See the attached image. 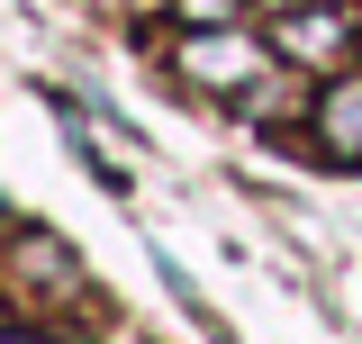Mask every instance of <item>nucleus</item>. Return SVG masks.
I'll return each mask as SVG.
<instances>
[{"label":"nucleus","mask_w":362,"mask_h":344,"mask_svg":"<svg viewBox=\"0 0 362 344\" xmlns=\"http://www.w3.org/2000/svg\"><path fill=\"white\" fill-rule=\"evenodd\" d=\"M344 45H354L344 9H281L272 18V55H290V64H335Z\"/></svg>","instance_id":"3"},{"label":"nucleus","mask_w":362,"mask_h":344,"mask_svg":"<svg viewBox=\"0 0 362 344\" xmlns=\"http://www.w3.org/2000/svg\"><path fill=\"white\" fill-rule=\"evenodd\" d=\"M173 73L199 82V91H254L272 73V55L245 37V28H190V37L173 45Z\"/></svg>","instance_id":"2"},{"label":"nucleus","mask_w":362,"mask_h":344,"mask_svg":"<svg viewBox=\"0 0 362 344\" xmlns=\"http://www.w3.org/2000/svg\"><path fill=\"white\" fill-rule=\"evenodd\" d=\"M0 281H9L18 308H73V299H82V254H73L54 227H9Z\"/></svg>","instance_id":"1"},{"label":"nucleus","mask_w":362,"mask_h":344,"mask_svg":"<svg viewBox=\"0 0 362 344\" xmlns=\"http://www.w3.org/2000/svg\"><path fill=\"white\" fill-rule=\"evenodd\" d=\"M317 154H335V164H362V73H335V82L317 91Z\"/></svg>","instance_id":"4"}]
</instances>
